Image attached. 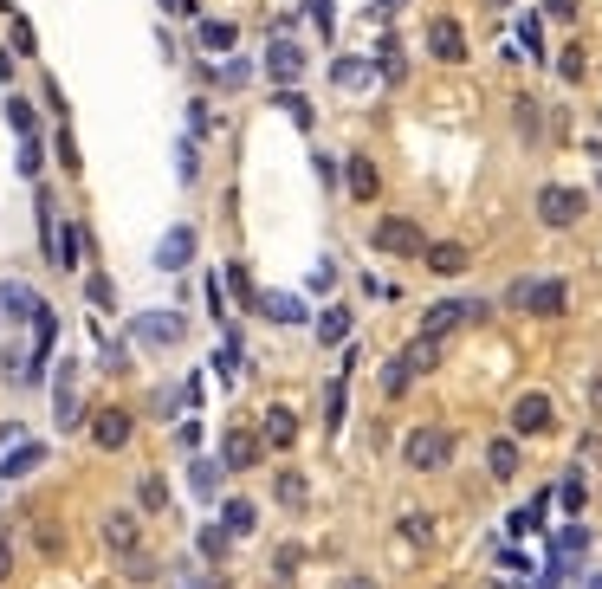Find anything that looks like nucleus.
Masks as SVG:
<instances>
[{"instance_id":"55","label":"nucleus","mask_w":602,"mask_h":589,"mask_svg":"<svg viewBox=\"0 0 602 589\" xmlns=\"http://www.w3.org/2000/svg\"><path fill=\"white\" fill-rule=\"evenodd\" d=\"M596 188H602V175H596Z\"/></svg>"},{"instance_id":"39","label":"nucleus","mask_w":602,"mask_h":589,"mask_svg":"<svg viewBox=\"0 0 602 589\" xmlns=\"http://www.w3.org/2000/svg\"><path fill=\"white\" fill-rule=\"evenodd\" d=\"M123 577H130V583H149V577H156V564H149V557H123Z\"/></svg>"},{"instance_id":"8","label":"nucleus","mask_w":602,"mask_h":589,"mask_svg":"<svg viewBox=\"0 0 602 589\" xmlns=\"http://www.w3.org/2000/svg\"><path fill=\"white\" fill-rule=\"evenodd\" d=\"M512 434H551V395L544 389H525L512 402Z\"/></svg>"},{"instance_id":"9","label":"nucleus","mask_w":602,"mask_h":589,"mask_svg":"<svg viewBox=\"0 0 602 589\" xmlns=\"http://www.w3.org/2000/svg\"><path fill=\"white\" fill-rule=\"evenodd\" d=\"M130 434H136V415H130V408H98V421H91V441H98L104 454L130 447Z\"/></svg>"},{"instance_id":"29","label":"nucleus","mask_w":602,"mask_h":589,"mask_svg":"<svg viewBox=\"0 0 602 589\" xmlns=\"http://www.w3.org/2000/svg\"><path fill=\"white\" fill-rule=\"evenodd\" d=\"M85 298H91L98 311H111V305H117V285L104 279V272H91V279H85Z\"/></svg>"},{"instance_id":"11","label":"nucleus","mask_w":602,"mask_h":589,"mask_svg":"<svg viewBox=\"0 0 602 589\" xmlns=\"http://www.w3.org/2000/svg\"><path fill=\"white\" fill-rule=\"evenodd\" d=\"M259 454H266V441H259V434H246V428H234V434L221 441V467H227V473L259 467Z\"/></svg>"},{"instance_id":"32","label":"nucleus","mask_w":602,"mask_h":589,"mask_svg":"<svg viewBox=\"0 0 602 589\" xmlns=\"http://www.w3.org/2000/svg\"><path fill=\"white\" fill-rule=\"evenodd\" d=\"M408 382H415V376H408V363H402V356H395V363L382 369V395H402Z\"/></svg>"},{"instance_id":"4","label":"nucleus","mask_w":602,"mask_h":589,"mask_svg":"<svg viewBox=\"0 0 602 589\" xmlns=\"http://www.w3.org/2000/svg\"><path fill=\"white\" fill-rule=\"evenodd\" d=\"M376 246H382V253H395V259H415V253H428V240H421V227H415V221H402V214H389V221H376Z\"/></svg>"},{"instance_id":"13","label":"nucleus","mask_w":602,"mask_h":589,"mask_svg":"<svg viewBox=\"0 0 602 589\" xmlns=\"http://www.w3.org/2000/svg\"><path fill=\"white\" fill-rule=\"evenodd\" d=\"M52 408H59V428H78V363H59V376H52Z\"/></svg>"},{"instance_id":"35","label":"nucleus","mask_w":602,"mask_h":589,"mask_svg":"<svg viewBox=\"0 0 602 589\" xmlns=\"http://www.w3.org/2000/svg\"><path fill=\"white\" fill-rule=\"evenodd\" d=\"M39 156H46L39 136H20V175H39Z\"/></svg>"},{"instance_id":"49","label":"nucleus","mask_w":602,"mask_h":589,"mask_svg":"<svg viewBox=\"0 0 602 589\" xmlns=\"http://www.w3.org/2000/svg\"><path fill=\"white\" fill-rule=\"evenodd\" d=\"M7 577H13V544L0 538V583H7Z\"/></svg>"},{"instance_id":"52","label":"nucleus","mask_w":602,"mask_h":589,"mask_svg":"<svg viewBox=\"0 0 602 589\" xmlns=\"http://www.w3.org/2000/svg\"><path fill=\"white\" fill-rule=\"evenodd\" d=\"M162 7H188V0H162Z\"/></svg>"},{"instance_id":"14","label":"nucleus","mask_w":602,"mask_h":589,"mask_svg":"<svg viewBox=\"0 0 602 589\" xmlns=\"http://www.w3.org/2000/svg\"><path fill=\"white\" fill-rule=\"evenodd\" d=\"M421 259H428V266L441 272V279H460V272L473 266V253H467V246H460V240H434V246H428V253H421Z\"/></svg>"},{"instance_id":"10","label":"nucleus","mask_w":602,"mask_h":589,"mask_svg":"<svg viewBox=\"0 0 602 589\" xmlns=\"http://www.w3.org/2000/svg\"><path fill=\"white\" fill-rule=\"evenodd\" d=\"M266 72L292 91L298 78H305V46H298V39H272V46H266Z\"/></svg>"},{"instance_id":"48","label":"nucleus","mask_w":602,"mask_h":589,"mask_svg":"<svg viewBox=\"0 0 602 589\" xmlns=\"http://www.w3.org/2000/svg\"><path fill=\"white\" fill-rule=\"evenodd\" d=\"M544 13H551V20H570V13H577V0H544Z\"/></svg>"},{"instance_id":"38","label":"nucleus","mask_w":602,"mask_h":589,"mask_svg":"<svg viewBox=\"0 0 602 589\" xmlns=\"http://www.w3.org/2000/svg\"><path fill=\"white\" fill-rule=\"evenodd\" d=\"M518 46H525L531 59H538V52H544V33H538V20H518Z\"/></svg>"},{"instance_id":"20","label":"nucleus","mask_w":602,"mask_h":589,"mask_svg":"<svg viewBox=\"0 0 602 589\" xmlns=\"http://www.w3.org/2000/svg\"><path fill=\"white\" fill-rule=\"evenodd\" d=\"M259 311H266L272 324H298L305 318V298H292V292H266V298H253Z\"/></svg>"},{"instance_id":"42","label":"nucleus","mask_w":602,"mask_h":589,"mask_svg":"<svg viewBox=\"0 0 602 589\" xmlns=\"http://www.w3.org/2000/svg\"><path fill=\"white\" fill-rule=\"evenodd\" d=\"M518 130L538 136V104H531V98H518Z\"/></svg>"},{"instance_id":"28","label":"nucleus","mask_w":602,"mask_h":589,"mask_svg":"<svg viewBox=\"0 0 602 589\" xmlns=\"http://www.w3.org/2000/svg\"><path fill=\"white\" fill-rule=\"evenodd\" d=\"M234 26H227V20H201V46H208V52H227V46H234Z\"/></svg>"},{"instance_id":"41","label":"nucleus","mask_w":602,"mask_h":589,"mask_svg":"<svg viewBox=\"0 0 602 589\" xmlns=\"http://www.w3.org/2000/svg\"><path fill=\"white\" fill-rule=\"evenodd\" d=\"M201 551L221 557V551H227V531H221V525H201Z\"/></svg>"},{"instance_id":"51","label":"nucleus","mask_w":602,"mask_h":589,"mask_svg":"<svg viewBox=\"0 0 602 589\" xmlns=\"http://www.w3.org/2000/svg\"><path fill=\"white\" fill-rule=\"evenodd\" d=\"M344 589H376V583H369V577H350V583H344Z\"/></svg>"},{"instance_id":"27","label":"nucleus","mask_w":602,"mask_h":589,"mask_svg":"<svg viewBox=\"0 0 602 589\" xmlns=\"http://www.w3.org/2000/svg\"><path fill=\"white\" fill-rule=\"evenodd\" d=\"M577 551H590V531H583V525H564V531H557V564H570Z\"/></svg>"},{"instance_id":"34","label":"nucleus","mask_w":602,"mask_h":589,"mask_svg":"<svg viewBox=\"0 0 602 589\" xmlns=\"http://www.w3.org/2000/svg\"><path fill=\"white\" fill-rule=\"evenodd\" d=\"M7 123L20 136H33V104H26V98H7Z\"/></svg>"},{"instance_id":"17","label":"nucleus","mask_w":602,"mask_h":589,"mask_svg":"<svg viewBox=\"0 0 602 589\" xmlns=\"http://www.w3.org/2000/svg\"><path fill=\"white\" fill-rule=\"evenodd\" d=\"M272 499H279L285 512H305V499H311L305 473H298V467H279V479H272Z\"/></svg>"},{"instance_id":"16","label":"nucleus","mask_w":602,"mask_h":589,"mask_svg":"<svg viewBox=\"0 0 602 589\" xmlns=\"http://www.w3.org/2000/svg\"><path fill=\"white\" fill-rule=\"evenodd\" d=\"M259 441H266V447H292V441H298V415H292V408H266V421H259Z\"/></svg>"},{"instance_id":"33","label":"nucleus","mask_w":602,"mask_h":589,"mask_svg":"<svg viewBox=\"0 0 602 589\" xmlns=\"http://www.w3.org/2000/svg\"><path fill=\"white\" fill-rule=\"evenodd\" d=\"M557 78H564V85H577V78H583V46H564V59H557Z\"/></svg>"},{"instance_id":"44","label":"nucleus","mask_w":602,"mask_h":589,"mask_svg":"<svg viewBox=\"0 0 602 589\" xmlns=\"http://www.w3.org/2000/svg\"><path fill=\"white\" fill-rule=\"evenodd\" d=\"M59 162H65V169H78V162H85V156H78V143H72V130H59Z\"/></svg>"},{"instance_id":"46","label":"nucleus","mask_w":602,"mask_h":589,"mask_svg":"<svg viewBox=\"0 0 602 589\" xmlns=\"http://www.w3.org/2000/svg\"><path fill=\"white\" fill-rule=\"evenodd\" d=\"M227 285H234V292L246 298V305H253V279H246V266H234V272H227Z\"/></svg>"},{"instance_id":"23","label":"nucleus","mask_w":602,"mask_h":589,"mask_svg":"<svg viewBox=\"0 0 602 589\" xmlns=\"http://www.w3.org/2000/svg\"><path fill=\"white\" fill-rule=\"evenodd\" d=\"M221 460H195V467H188V486H195V499H214V492H221Z\"/></svg>"},{"instance_id":"43","label":"nucleus","mask_w":602,"mask_h":589,"mask_svg":"<svg viewBox=\"0 0 602 589\" xmlns=\"http://www.w3.org/2000/svg\"><path fill=\"white\" fill-rule=\"evenodd\" d=\"M402 538H415V544H428V518H421V512H408V518H402Z\"/></svg>"},{"instance_id":"1","label":"nucleus","mask_w":602,"mask_h":589,"mask_svg":"<svg viewBox=\"0 0 602 589\" xmlns=\"http://www.w3.org/2000/svg\"><path fill=\"white\" fill-rule=\"evenodd\" d=\"M447 460H454V434L447 428H415L402 441V467H415V473H441Z\"/></svg>"},{"instance_id":"54","label":"nucleus","mask_w":602,"mask_h":589,"mask_svg":"<svg viewBox=\"0 0 602 589\" xmlns=\"http://www.w3.org/2000/svg\"><path fill=\"white\" fill-rule=\"evenodd\" d=\"M382 7H402V0H382Z\"/></svg>"},{"instance_id":"21","label":"nucleus","mask_w":602,"mask_h":589,"mask_svg":"<svg viewBox=\"0 0 602 589\" xmlns=\"http://www.w3.org/2000/svg\"><path fill=\"white\" fill-rule=\"evenodd\" d=\"M39 460H46V447H39V441H26V447H13V454H7V460H0V479H26V473H33V467H39Z\"/></svg>"},{"instance_id":"37","label":"nucleus","mask_w":602,"mask_h":589,"mask_svg":"<svg viewBox=\"0 0 602 589\" xmlns=\"http://www.w3.org/2000/svg\"><path fill=\"white\" fill-rule=\"evenodd\" d=\"M344 402H350V395H344V376H337V382H331V395H324V408H331V415H324V421H331V428H337V421H344Z\"/></svg>"},{"instance_id":"19","label":"nucleus","mask_w":602,"mask_h":589,"mask_svg":"<svg viewBox=\"0 0 602 589\" xmlns=\"http://www.w3.org/2000/svg\"><path fill=\"white\" fill-rule=\"evenodd\" d=\"M33 311H39V298L20 279H0V318H33Z\"/></svg>"},{"instance_id":"6","label":"nucleus","mask_w":602,"mask_h":589,"mask_svg":"<svg viewBox=\"0 0 602 589\" xmlns=\"http://www.w3.org/2000/svg\"><path fill=\"white\" fill-rule=\"evenodd\" d=\"M98 538H104V551L130 557L136 544H143V518H136V512H104L98 518Z\"/></svg>"},{"instance_id":"45","label":"nucleus","mask_w":602,"mask_h":589,"mask_svg":"<svg viewBox=\"0 0 602 589\" xmlns=\"http://www.w3.org/2000/svg\"><path fill=\"white\" fill-rule=\"evenodd\" d=\"M39 46V39H33V26H26V20H13V52H33Z\"/></svg>"},{"instance_id":"5","label":"nucleus","mask_w":602,"mask_h":589,"mask_svg":"<svg viewBox=\"0 0 602 589\" xmlns=\"http://www.w3.org/2000/svg\"><path fill=\"white\" fill-rule=\"evenodd\" d=\"M486 305H473V298H441V305H428V318H421V337H447L460 331L467 318H480Z\"/></svg>"},{"instance_id":"22","label":"nucleus","mask_w":602,"mask_h":589,"mask_svg":"<svg viewBox=\"0 0 602 589\" xmlns=\"http://www.w3.org/2000/svg\"><path fill=\"white\" fill-rule=\"evenodd\" d=\"M402 363H408V376H421V369H434V363H441V337H415V344L402 350Z\"/></svg>"},{"instance_id":"25","label":"nucleus","mask_w":602,"mask_h":589,"mask_svg":"<svg viewBox=\"0 0 602 589\" xmlns=\"http://www.w3.org/2000/svg\"><path fill=\"white\" fill-rule=\"evenodd\" d=\"M486 473L492 479H512L518 473V441H492L486 447Z\"/></svg>"},{"instance_id":"7","label":"nucleus","mask_w":602,"mask_h":589,"mask_svg":"<svg viewBox=\"0 0 602 589\" xmlns=\"http://www.w3.org/2000/svg\"><path fill=\"white\" fill-rule=\"evenodd\" d=\"M428 52L441 65H460V59H467V26L447 20V13H441V20H428Z\"/></svg>"},{"instance_id":"24","label":"nucleus","mask_w":602,"mask_h":589,"mask_svg":"<svg viewBox=\"0 0 602 589\" xmlns=\"http://www.w3.org/2000/svg\"><path fill=\"white\" fill-rule=\"evenodd\" d=\"M221 518H227V525H221L227 538H246V531L259 525V512H253V505H246V499H227V505H221Z\"/></svg>"},{"instance_id":"26","label":"nucleus","mask_w":602,"mask_h":589,"mask_svg":"<svg viewBox=\"0 0 602 589\" xmlns=\"http://www.w3.org/2000/svg\"><path fill=\"white\" fill-rule=\"evenodd\" d=\"M318 337H324V344H344V337H350V311H344V305H331V311L318 318Z\"/></svg>"},{"instance_id":"36","label":"nucleus","mask_w":602,"mask_h":589,"mask_svg":"<svg viewBox=\"0 0 602 589\" xmlns=\"http://www.w3.org/2000/svg\"><path fill=\"white\" fill-rule=\"evenodd\" d=\"M279 104H285V117H292V123H305V130H311V104L298 98V91H279Z\"/></svg>"},{"instance_id":"50","label":"nucleus","mask_w":602,"mask_h":589,"mask_svg":"<svg viewBox=\"0 0 602 589\" xmlns=\"http://www.w3.org/2000/svg\"><path fill=\"white\" fill-rule=\"evenodd\" d=\"M590 408H596V415H602V369H596V376H590Z\"/></svg>"},{"instance_id":"53","label":"nucleus","mask_w":602,"mask_h":589,"mask_svg":"<svg viewBox=\"0 0 602 589\" xmlns=\"http://www.w3.org/2000/svg\"><path fill=\"white\" fill-rule=\"evenodd\" d=\"M590 589H602V577H590Z\"/></svg>"},{"instance_id":"47","label":"nucleus","mask_w":602,"mask_h":589,"mask_svg":"<svg viewBox=\"0 0 602 589\" xmlns=\"http://www.w3.org/2000/svg\"><path fill=\"white\" fill-rule=\"evenodd\" d=\"M311 20H318L324 33H331V20H337V13H331V0H311Z\"/></svg>"},{"instance_id":"56","label":"nucleus","mask_w":602,"mask_h":589,"mask_svg":"<svg viewBox=\"0 0 602 589\" xmlns=\"http://www.w3.org/2000/svg\"><path fill=\"white\" fill-rule=\"evenodd\" d=\"M0 7H7V0H0Z\"/></svg>"},{"instance_id":"15","label":"nucleus","mask_w":602,"mask_h":589,"mask_svg":"<svg viewBox=\"0 0 602 589\" xmlns=\"http://www.w3.org/2000/svg\"><path fill=\"white\" fill-rule=\"evenodd\" d=\"M136 344H182V318H175V311H149V318H136Z\"/></svg>"},{"instance_id":"40","label":"nucleus","mask_w":602,"mask_h":589,"mask_svg":"<svg viewBox=\"0 0 602 589\" xmlns=\"http://www.w3.org/2000/svg\"><path fill=\"white\" fill-rule=\"evenodd\" d=\"M557 505H564V512H583V479H564V486H557Z\"/></svg>"},{"instance_id":"3","label":"nucleus","mask_w":602,"mask_h":589,"mask_svg":"<svg viewBox=\"0 0 602 589\" xmlns=\"http://www.w3.org/2000/svg\"><path fill=\"white\" fill-rule=\"evenodd\" d=\"M583 188H564V182H551V188H538V221L544 227H577L583 221Z\"/></svg>"},{"instance_id":"18","label":"nucleus","mask_w":602,"mask_h":589,"mask_svg":"<svg viewBox=\"0 0 602 589\" xmlns=\"http://www.w3.org/2000/svg\"><path fill=\"white\" fill-rule=\"evenodd\" d=\"M344 182H350V195H357V201H376V188H382V175H376V162H369V156H350V169H344Z\"/></svg>"},{"instance_id":"12","label":"nucleus","mask_w":602,"mask_h":589,"mask_svg":"<svg viewBox=\"0 0 602 589\" xmlns=\"http://www.w3.org/2000/svg\"><path fill=\"white\" fill-rule=\"evenodd\" d=\"M188 259H195V227H169V234L156 240V266L162 272H182Z\"/></svg>"},{"instance_id":"30","label":"nucleus","mask_w":602,"mask_h":589,"mask_svg":"<svg viewBox=\"0 0 602 589\" xmlns=\"http://www.w3.org/2000/svg\"><path fill=\"white\" fill-rule=\"evenodd\" d=\"M331 78H337L344 91H357V85H369V65H363V59H337V72H331Z\"/></svg>"},{"instance_id":"31","label":"nucleus","mask_w":602,"mask_h":589,"mask_svg":"<svg viewBox=\"0 0 602 589\" xmlns=\"http://www.w3.org/2000/svg\"><path fill=\"white\" fill-rule=\"evenodd\" d=\"M136 499H143V505H149V512H162V505H169V486H162V479H156V473H149V479H143V486H136Z\"/></svg>"},{"instance_id":"2","label":"nucleus","mask_w":602,"mask_h":589,"mask_svg":"<svg viewBox=\"0 0 602 589\" xmlns=\"http://www.w3.org/2000/svg\"><path fill=\"white\" fill-rule=\"evenodd\" d=\"M512 305H531L538 318H564L570 285H564V279H518V285H512Z\"/></svg>"}]
</instances>
